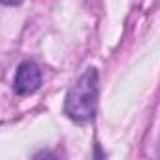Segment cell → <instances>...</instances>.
I'll use <instances>...</instances> for the list:
<instances>
[{
  "mask_svg": "<svg viewBox=\"0 0 160 160\" xmlns=\"http://www.w3.org/2000/svg\"><path fill=\"white\" fill-rule=\"evenodd\" d=\"M96 104H98V72L96 68H89L70 87L64 100V111L75 122H89L94 117Z\"/></svg>",
  "mask_w": 160,
  "mask_h": 160,
  "instance_id": "6da1fadb",
  "label": "cell"
},
{
  "mask_svg": "<svg viewBox=\"0 0 160 160\" xmlns=\"http://www.w3.org/2000/svg\"><path fill=\"white\" fill-rule=\"evenodd\" d=\"M0 2H2L4 6H19L23 0H0Z\"/></svg>",
  "mask_w": 160,
  "mask_h": 160,
  "instance_id": "3957f363",
  "label": "cell"
},
{
  "mask_svg": "<svg viewBox=\"0 0 160 160\" xmlns=\"http://www.w3.org/2000/svg\"><path fill=\"white\" fill-rule=\"evenodd\" d=\"M42 85V72L38 68V64L27 60L23 64H19L17 72H15V79H13V91L19 96H28L32 92H36Z\"/></svg>",
  "mask_w": 160,
  "mask_h": 160,
  "instance_id": "7a4b0ae2",
  "label": "cell"
}]
</instances>
